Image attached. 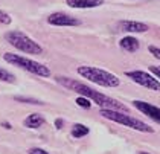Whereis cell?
Returning <instances> with one entry per match:
<instances>
[{"label":"cell","instance_id":"1","mask_svg":"<svg viewBox=\"0 0 160 154\" xmlns=\"http://www.w3.org/2000/svg\"><path fill=\"white\" fill-rule=\"evenodd\" d=\"M55 80H57V83L64 85L66 89L73 90V92L79 93L81 96H84L87 99H93L101 108L118 110V111H127V107L123 105V104H121L119 101H116V99H113V98H110V96H107V95H102V93H99L96 90L90 89L88 85L79 83V81L70 80V78H67V76H57Z\"/></svg>","mask_w":160,"mask_h":154},{"label":"cell","instance_id":"2","mask_svg":"<svg viewBox=\"0 0 160 154\" xmlns=\"http://www.w3.org/2000/svg\"><path fill=\"white\" fill-rule=\"evenodd\" d=\"M78 73L82 76V78H87L88 81L98 84V85H102V87H118L119 85V78L116 75H113L110 72L102 70V69H98V67H92V66H81L78 67Z\"/></svg>","mask_w":160,"mask_h":154},{"label":"cell","instance_id":"3","mask_svg":"<svg viewBox=\"0 0 160 154\" xmlns=\"http://www.w3.org/2000/svg\"><path fill=\"white\" fill-rule=\"evenodd\" d=\"M101 115L104 116L105 119H110L113 122H118L121 125H125L128 128H133V130L142 131V133H152V128L145 124L143 121L140 119H136L133 116H128L122 111H118V110H108V108H101Z\"/></svg>","mask_w":160,"mask_h":154},{"label":"cell","instance_id":"4","mask_svg":"<svg viewBox=\"0 0 160 154\" xmlns=\"http://www.w3.org/2000/svg\"><path fill=\"white\" fill-rule=\"evenodd\" d=\"M5 38L8 40V43L11 46H14L15 49H18L22 52H25V54H34V55L43 54V48L38 44L37 41H34L32 38H29L26 34L20 32V31H11V32H8L5 35Z\"/></svg>","mask_w":160,"mask_h":154},{"label":"cell","instance_id":"5","mask_svg":"<svg viewBox=\"0 0 160 154\" xmlns=\"http://www.w3.org/2000/svg\"><path fill=\"white\" fill-rule=\"evenodd\" d=\"M3 58H5V61H8L9 64L17 66V67H22V69L31 72V73H35L38 76H43V78L50 76L49 69H48L46 66L37 63V61H34V59H29V58H26V57L17 55V54H5Z\"/></svg>","mask_w":160,"mask_h":154},{"label":"cell","instance_id":"6","mask_svg":"<svg viewBox=\"0 0 160 154\" xmlns=\"http://www.w3.org/2000/svg\"><path fill=\"white\" fill-rule=\"evenodd\" d=\"M127 76L131 78L134 83L140 84L143 87H147L149 90H154V92H160V81H157L154 76H151L149 73L142 70H130L127 72Z\"/></svg>","mask_w":160,"mask_h":154},{"label":"cell","instance_id":"7","mask_svg":"<svg viewBox=\"0 0 160 154\" xmlns=\"http://www.w3.org/2000/svg\"><path fill=\"white\" fill-rule=\"evenodd\" d=\"M48 23L53 24V26H78L79 20L70 17L64 12H55V14H50L49 18H48Z\"/></svg>","mask_w":160,"mask_h":154},{"label":"cell","instance_id":"8","mask_svg":"<svg viewBox=\"0 0 160 154\" xmlns=\"http://www.w3.org/2000/svg\"><path fill=\"white\" fill-rule=\"evenodd\" d=\"M133 105L137 110H140L143 115H147L148 118H151L157 124H160V108H157L156 105H151L149 102H143V101H133Z\"/></svg>","mask_w":160,"mask_h":154},{"label":"cell","instance_id":"9","mask_svg":"<svg viewBox=\"0 0 160 154\" xmlns=\"http://www.w3.org/2000/svg\"><path fill=\"white\" fill-rule=\"evenodd\" d=\"M119 28L125 32H147L148 24L140 23V22H133V20H122L119 22Z\"/></svg>","mask_w":160,"mask_h":154},{"label":"cell","instance_id":"10","mask_svg":"<svg viewBox=\"0 0 160 154\" xmlns=\"http://www.w3.org/2000/svg\"><path fill=\"white\" fill-rule=\"evenodd\" d=\"M70 8H81V9H87V8H98L104 3V0H67L66 2Z\"/></svg>","mask_w":160,"mask_h":154},{"label":"cell","instance_id":"11","mask_svg":"<svg viewBox=\"0 0 160 154\" xmlns=\"http://www.w3.org/2000/svg\"><path fill=\"white\" fill-rule=\"evenodd\" d=\"M121 48L123 50H127V52H136L137 49H139V40L134 38V37H125L121 40Z\"/></svg>","mask_w":160,"mask_h":154},{"label":"cell","instance_id":"12","mask_svg":"<svg viewBox=\"0 0 160 154\" xmlns=\"http://www.w3.org/2000/svg\"><path fill=\"white\" fill-rule=\"evenodd\" d=\"M43 124H44V118L38 113H34L25 119V127H28V128H38Z\"/></svg>","mask_w":160,"mask_h":154},{"label":"cell","instance_id":"13","mask_svg":"<svg viewBox=\"0 0 160 154\" xmlns=\"http://www.w3.org/2000/svg\"><path fill=\"white\" fill-rule=\"evenodd\" d=\"M86 134H88V128H87L86 125H82V124H76V125H73L72 136H73L75 139H79V137H82V136H86Z\"/></svg>","mask_w":160,"mask_h":154},{"label":"cell","instance_id":"14","mask_svg":"<svg viewBox=\"0 0 160 154\" xmlns=\"http://www.w3.org/2000/svg\"><path fill=\"white\" fill-rule=\"evenodd\" d=\"M0 81H5V83H14L15 78H14L12 73H9L8 70H5V69L0 67Z\"/></svg>","mask_w":160,"mask_h":154},{"label":"cell","instance_id":"15","mask_svg":"<svg viewBox=\"0 0 160 154\" xmlns=\"http://www.w3.org/2000/svg\"><path fill=\"white\" fill-rule=\"evenodd\" d=\"M14 99H15V101H18V102H25V104H35V105L43 104V102H41V101H38V99H34V98H26V96H15Z\"/></svg>","mask_w":160,"mask_h":154},{"label":"cell","instance_id":"16","mask_svg":"<svg viewBox=\"0 0 160 154\" xmlns=\"http://www.w3.org/2000/svg\"><path fill=\"white\" fill-rule=\"evenodd\" d=\"M75 102H76L79 107H82V108H88V107H90V101H88L87 98H84V96L76 98V101H75Z\"/></svg>","mask_w":160,"mask_h":154},{"label":"cell","instance_id":"17","mask_svg":"<svg viewBox=\"0 0 160 154\" xmlns=\"http://www.w3.org/2000/svg\"><path fill=\"white\" fill-rule=\"evenodd\" d=\"M11 22H12V18L9 17V14H6V12L0 11V23H3V24H9Z\"/></svg>","mask_w":160,"mask_h":154},{"label":"cell","instance_id":"18","mask_svg":"<svg viewBox=\"0 0 160 154\" xmlns=\"http://www.w3.org/2000/svg\"><path fill=\"white\" fill-rule=\"evenodd\" d=\"M149 52L154 55V58H157V59H160V48H157V46H149Z\"/></svg>","mask_w":160,"mask_h":154},{"label":"cell","instance_id":"19","mask_svg":"<svg viewBox=\"0 0 160 154\" xmlns=\"http://www.w3.org/2000/svg\"><path fill=\"white\" fill-rule=\"evenodd\" d=\"M28 153L29 154H49L48 151H44V150H41V148H31Z\"/></svg>","mask_w":160,"mask_h":154},{"label":"cell","instance_id":"20","mask_svg":"<svg viewBox=\"0 0 160 154\" xmlns=\"http://www.w3.org/2000/svg\"><path fill=\"white\" fill-rule=\"evenodd\" d=\"M149 72L154 73L157 78H160V66H151V67H149Z\"/></svg>","mask_w":160,"mask_h":154},{"label":"cell","instance_id":"21","mask_svg":"<svg viewBox=\"0 0 160 154\" xmlns=\"http://www.w3.org/2000/svg\"><path fill=\"white\" fill-rule=\"evenodd\" d=\"M55 127H57L58 130L61 128L62 127V119H57V121H55Z\"/></svg>","mask_w":160,"mask_h":154},{"label":"cell","instance_id":"22","mask_svg":"<svg viewBox=\"0 0 160 154\" xmlns=\"http://www.w3.org/2000/svg\"><path fill=\"white\" fill-rule=\"evenodd\" d=\"M2 125H3V127H5V128H8V130H9V128H11V124H8V122H3V124H2Z\"/></svg>","mask_w":160,"mask_h":154},{"label":"cell","instance_id":"23","mask_svg":"<svg viewBox=\"0 0 160 154\" xmlns=\"http://www.w3.org/2000/svg\"><path fill=\"white\" fill-rule=\"evenodd\" d=\"M140 154H148V153H143V151H142V153H140Z\"/></svg>","mask_w":160,"mask_h":154}]
</instances>
